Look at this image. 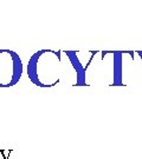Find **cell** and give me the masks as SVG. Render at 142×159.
I'll use <instances>...</instances> for the list:
<instances>
[{"instance_id":"7a4b0ae2","label":"cell","mask_w":142,"mask_h":159,"mask_svg":"<svg viewBox=\"0 0 142 159\" xmlns=\"http://www.w3.org/2000/svg\"><path fill=\"white\" fill-rule=\"evenodd\" d=\"M65 54L69 57L70 61L72 63L73 69L76 70V73H77V85H85V69L79 63L76 53L72 52V51H66Z\"/></svg>"},{"instance_id":"6da1fadb","label":"cell","mask_w":142,"mask_h":159,"mask_svg":"<svg viewBox=\"0 0 142 159\" xmlns=\"http://www.w3.org/2000/svg\"><path fill=\"white\" fill-rule=\"evenodd\" d=\"M23 64L16 52L0 50V87L16 85L21 78Z\"/></svg>"}]
</instances>
